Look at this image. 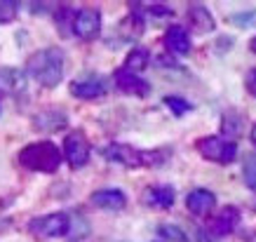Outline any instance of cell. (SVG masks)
I'll use <instances>...</instances> for the list:
<instances>
[{"label":"cell","instance_id":"obj_1","mask_svg":"<svg viewBox=\"0 0 256 242\" xmlns=\"http://www.w3.org/2000/svg\"><path fill=\"white\" fill-rule=\"evenodd\" d=\"M26 76L33 78L38 85L52 90L64 80V70H66V56L59 47H42L38 52H33L26 59Z\"/></svg>","mask_w":256,"mask_h":242},{"label":"cell","instance_id":"obj_2","mask_svg":"<svg viewBox=\"0 0 256 242\" xmlns=\"http://www.w3.org/2000/svg\"><path fill=\"white\" fill-rule=\"evenodd\" d=\"M16 160L28 172L54 174L64 162V153L59 150L54 141H33V144H26L19 150Z\"/></svg>","mask_w":256,"mask_h":242},{"label":"cell","instance_id":"obj_3","mask_svg":"<svg viewBox=\"0 0 256 242\" xmlns=\"http://www.w3.org/2000/svg\"><path fill=\"white\" fill-rule=\"evenodd\" d=\"M70 226H73V221L66 212H50V214H42V216L28 221V233L38 240H52V238L68 235Z\"/></svg>","mask_w":256,"mask_h":242},{"label":"cell","instance_id":"obj_4","mask_svg":"<svg viewBox=\"0 0 256 242\" xmlns=\"http://www.w3.org/2000/svg\"><path fill=\"white\" fill-rule=\"evenodd\" d=\"M195 148L204 160L218 164H230L238 158V146L233 139H224V136H202L195 141Z\"/></svg>","mask_w":256,"mask_h":242},{"label":"cell","instance_id":"obj_5","mask_svg":"<svg viewBox=\"0 0 256 242\" xmlns=\"http://www.w3.org/2000/svg\"><path fill=\"white\" fill-rule=\"evenodd\" d=\"M90 156H92V146H90V139L85 136V132L73 130V132L66 134V139H64V158L68 160L73 170L85 167L90 162Z\"/></svg>","mask_w":256,"mask_h":242},{"label":"cell","instance_id":"obj_6","mask_svg":"<svg viewBox=\"0 0 256 242\" xmlns=\"http://www.w3.org/2000/svg\"><path fill=\"white\" fill-rule=\"evenodd\" d=\"M104 158L108 162L122 164V167H130V170L144 167V150H136L130 144H108L104 148Z\"/></svg>","mask_w":256,"mask_h":242},{"label":"cell","instance_id":"obj_7","mask_svg":"<svg viewBox=\"0 0 256 242\" xmlns=\"http://www.w3.org/2000/svg\"><path fill=\"white\" fill-rule=\"evenodd\" d=\"M101 31V12L94 8H82L76 12L73 19V33L80 40H94Z\"/></svg>","mask_w":256,"mask_h":242},{"label":"cell","instance_id":"obj_8","mask_svg":"<svg viewBox=\"0 0 256 242\" xmlns=\"http://www.w3.org/2000/svg\"><path fill=\"white\" fill-rule=\"evenodd\" d=\"M113 80H116V87L122 94H130V96H148L150 94V85H148L146 80L141 78L139 73L127 70L124 66L122 68H116Z\"/></svg>","mask_w":256,"mask_h":242},{"label":"cell","instance_id":"obj_9","mask_svg":"<svg viewBox=\"0 0 256 242\" xmlns=\"http://www.w3.org/2000/svg\"><path fill=\"white\" fill-rule=\"evenodd\" d=\"M68 90L76 99L92 102V99H101L106 94V80L99 78V76H85V78L73 80Z\"/></svg>","mask_w":256,"mask_h":242},{"label":"cell","instance_id":"obj_10","mask_svg":"<svg viewBox=\"0 0 256 242\" xmlns=\"http://www.w3.org/2000/svg\"><path fill=\"white\" fill-rule=\"evenodd\" d=\"M31 125L36 132H59L64 127H68V116L62 108H42L40 113L31 118Z\"/></svg>","mask_w":256,"mask_h":242},{"label":"cell","instance_id":"obj_11","mask_svg":"<svg viewBox=\"0 0 256 242\" xmlns=\"http://www.w3.org/2000/svg\"><path fill=\"white\" fill-rule=\"evenodd\" d=\"M144 204L150 207V210H172L174 207V200H176V193L174 188L167 186V184H160V186H148L141 196Z\"/></svg>","mask_w":256,"mask_h":242},{"label":"cell","instance_id":"obj_12","mask_svg":"<svg viewBox=\"0 0 256 242\" xmlns=\"http://www.w3.org/2000/svg\"><path fill=\"white\" fill-rule=\"evenodd\" d=\"M90 202H92V207L104 212H122L127 204V196L118 188H101L90 196Z\"/></svg>","mask_w":256,"mask_h":242},{"label":"cell","instance_id":"obj_13","mask_svg":"<svg viewBox=\"0 0 256 242\" xmlns=\"http://www.w3.org/2000/svg\"><path fill=\"white\" fill-rule=\"evenodd\" d=\"M164 50H167V54L172 56H186L190 54V36L184 26H170L167 31H164Z\"/></svg>","mask_w":256,"mask_h":242},{"label":"cell","instance_id":"obj_14","mask_svg":"<svg viewBox=\"0 0 256 242\" xmlns=\"http://www.w3.org/2000/svg\"><path fill=\"white\" fill-rule=\"evenodd\" d=\"M238 224H240V210L230 204V207H224V210L210 221V233L224 238V235L233 233L235 228H238Z\"/></svg>","mask_w":256,"mask_h":242},{"label":"cell","instance_id":"obj_15","mask_svg":"<svg viewBox=\"0 0 256 242\" xmlns=\"http://www.w3.org/2000/svg\"><path fill=\"white\" fill-rule=\"evenodd\" d=\"M214 204H216V196H214L212 190H207V188H193L186 196V207L195 216L210 214V212L214 210Z\"/></svg>","mask_w":256,"mask_h":242},{"label":"cell","instance_id":"obj_16","mask_svg":"<svg viewBox=\"0 0 256 242\" xmlns=\"http://www.w3.org/2000/svg\"><path fill=\"white\" fill-rule=\"evenodd\" d=\"M188 24H190V28L198 36H207V33H212L216 28V22H214L212 12L204 5H200V2L188 5Z\"/></svg>","mask_w":256,"mask_h":242},{"label":"cell","instance_id":"obj_17","mask_svg":"<svg viewBox=\"0 0 256 242\" xmlns=\"http://www.w3.org/2000/svg\"><path fill=\"white\" fill-rule=\"evenodd\" d=\"M26 90V70L14 66H0V92L19 94Z\"/></svg>","mask_w":256,"mask_h":242},{"label":"cell","instance_id":"obj_18","mask_svg":"<svg viewBox=\"0 0 256 242\" xmlns=\"http://www.w3.org/2000/svg\"><path fill=\"white\" fill-rule=\"evenodd\" d=\"M118 33L122 40H136L144 33V14H136V12L127 14L118 26Z\"/></svg>","mask_w":256,"mask_h":242},{"label":"cell","instance_id":"obj_19","mask_svg":"<svg viewBox=\"0 0 256 242\" xmlns=\"http://www.w3.org/2000/svg\"><path fill=\"white\" fill-rule=\"evenodd\" d=\"M148 62H150V54H148L146 47H134L132 52L127 54V59H124V68L132 70V73H139V70H144L148 66Z\"/></svg>","mask_w":256,"mask_h":242},{"label":"cell","instance_id":"obj_20","mask_svg":"<svg viewBox=\"0 0 256 242\" xmlns=\"http://www.w3.org/2000/svg\"><path fill=\"white\" fill-rule=\"evenodd\" d=\"M228 22L238 28H254L256 26V10H244V12H233Z\"/></svg>","mask_w":256,"mask_h":242},{"label":"cell","instance_id":"obj_21","mask_svg":"<svg viewBox=\"0 0 256 242\" xmlns=\"http://www.w3.org/2000/svg\"><path fill=\"white\" fill-rule=\"evenodd\" d=\"M242 179L247 188H256V153H249L242 164Z\"/></svg>","mask_w":256,"mask_h":242},{"label":"cell","instance_id":"obj_22","mask_svg":"<svg viewBox=\"0 0 256 242\" xmlns=\"http://www.w3.org/2000/svg\"><path fill=\"white\" fill-rule=\"evenodd\" d=\"M19 12V2L14 0H0V24H12Z\"/></svg>","mask_w":256,"mask_h":242},{"label":"cell","instance_id":"obj_23","mask_svg":"<svg viewBox=\"0 0 256 242\" xmlns=\"http://www.w3.org/2000/svg\"><path fill=\"white\" fill-rule=\"evenodd\" d=\"M164 106H170L174 116H186L188 110H193V106L186 99H181V96H164Z\"/></svg>","mask_w":256,"mask_h":242},{"label":"cell","instance_id":"obj_24","mask_svg":"<svg viewBox=\"0 0 256 242\" xmlns=\"http://www.w3.org/2000/svg\"><path fill=\"white\" fill-rule=\"evenodd\" d=\"M240 116H235V113H228L224 116V122H221V130H224L226 136H238L240 134Z\"/></svg>","mask_w":256,"mask_h":242},{"label":"cell","instance_id":"obj_25","mask_svg":"<svg viewBox=\"0 0 256 242\" xmlns=\"http://www.w3.org/2000/svg\"><path fill=\"white\" fill-rule=\"evenodd\" d=\"M158 233L162 235V238H167V240H174V242H190V240H188V235L184 233L181 228H178V226H170V224H167V226H160V228H158Z\"/></svg>","mask_w":256,"mask_h":242},{"label":"cell","instance_id":"obj_26","mask_svg":"<svg viewBox=\"0 0 256 242\" xmlns=\"http://www.w3.org/2000/svg\"><path fill=\"white\" fill-rule=\"evenodd\" d=\"M244 87H247V92L252 96H256V68H252L247 73V78H244Z\"/></svg>","mask_w":256,"mask_h":242},{"label":"cell","instance_id":"obj_27","mask_svg":"<svg viewBox=\"0 0 256 242\" xmlns=\"http://www.w3.org/2000/svg\"><path fill=\"white\" fill-rule=\"evenodd\" d=\"M148 12H150L153 16H160V19H164V16H172V14H174V12H172L170 8H164V5H150V8H148Z\"/></svg>","mask_w":256,"mask_h":242},{"label":"cell","instance_id":"obj_28","mask_svg":"<svg viewBox=\"0 0 256 242\" xmlns=\"http://www.w3.org/2000/svg\"><path fill=\"white\" fill-rule=\"evenodd\" d=\"M195 242H212V233L210 230H198L195 233Z\"/></svg>","mask_w":256,"mask_h":242},{"label":"cell","instance_id":"obj_29","mask_svg":"<svg viewBox=\"0 0 256 242\" xmlns=\"http://www.w3.org/2000/svg\"><path fill=\"white\" fill-rule=\"evenodd\" d=\"M28 8H31V12H45L47 5H45V2H42V5H38V2H31Z\"/></svg>","mask_w":256,"mask_h":242},{"label":"cell","instance_id":"obj_30","mask_svg":"<svg viewBox=\"0 0 256 242\" xmlns=\"http://www.w3.org/2000/svg\"><path fill=\"white\" fill-rule=\"evenodd\" d=\"M249 136H252V144L256 146V122H254V127H252V134H249Z\"/></svg>","mask_w":256,"mask_h":242},{"label":"cell","instance_id":"obj_31","mask_svg":"<svg viewBox=\"0 0 256 242\" xmlns=\"http://www.w3.org/2000/svg\"><path fill=\"white\" fill-rule=\"evenodd\" d=\"M249 50H252V52H254V54H256V36H254V38H252V42H249Z\"/></svg>","mask_w":256,"mask_h":242},{"label":"cell","instance_id":"obj_32","mask_svg":"<svg viewBox=\"0 0 256 242\" xmlns=\"http://www.w3.org/2000/svg\"><path fill=\"white\" fill-rule=\"evenodd\" d=\"M244 240H247V242H256V230H254V233H249Z\"/></svg>","mask_w":256,"mask_h":242},{"label":"cell","instance_id":"obj_33","mask_svg":"<svg viewBox=\"0 0 256 242\" xmlns=\"http://www.w3.org/2000/svg\"><path fill=\"white\" fill-rule=\"evenodd\" d=\"M252 207H254V210H256V200H254V204H252Z\"/></svg>","mask_w":256,"mask_h":242}]
</instances>
